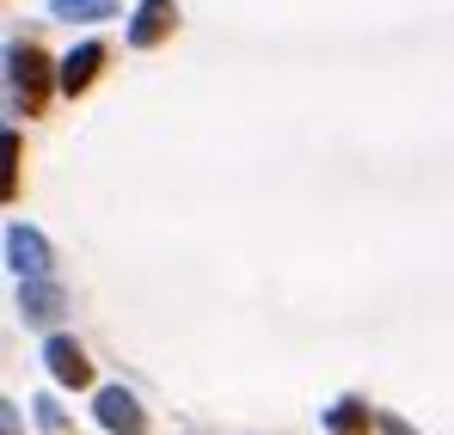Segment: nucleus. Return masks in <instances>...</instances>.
Masks as SVG:
<instances>
[{
  "label": "nucleus",
  "mask_w": 454,
  "mask_h": 435,
  "mask_svg": "<svg viewBox=\"0 0 454 435\" xmlns=\"http://www.w3.org/2000/svg\"><path fill=\"white\" fill-rule=\"evenodd\" d=\"M98 68H105V43H80V50H68V62H62V92H86L92 80H98Z\"/></svg>",
  "instance_id": "obj_7"
},
{
  "label": "nucleus",
  "mask_w": 454,
  "mask_h": 435,
  "mask_svg": "<svg viewBox=\"0 0 454 435\" xmlns=\"http://www.w3.org/2000/svg\"><path fill=\"white\" fill-rule=\"evenodd\" d=\"M43 368L56 374V386H92V362L74 338H50L43 344Z\"/></svg>",
  "instance_id": "obj_5"
},
{
  "label": "nucleus",
  "mask_w": 454,
  "mask_h": 435,
  "mask_svg": "<svg viewBox=\"0 0 454 435\" xmlns=\"http://www.w3.org/2000/svg\"><path fill=\"white\" fill-rule=\"evenodd\" d=\"M369 423H375V417H369L363 399H338V405L325 411V430L332 435H369Z\"/></svg>",
  "instance_id": "obj_8"
},
{
  "label": "nucleus",
  "mask_w": 454,
  "mask_h": 435,
  "mask_svg": "<svg viewBox=\"0 0 454 435\" xmlns=\"http://www.w3.org/2000/svg\"><path fill=\"white\" fill-rule=\"evenodd\" d=\"M19 319L25 325H56L62 319V289L50 276H19Z\"/></svg>",
  "instance_id": "obj_4"
},
{
  "label": "nucleus",
  "mask_w": 454,
  "mask_h": 435,
  "mask_svg": "<svg viewBox=\"0 0 454 435\" xmlns=\"http://www.w3.org/2000/svg\"><path fill=\"white\" fill-rule=\"evenodd\" d=\"M172 25H178V6L172 0H142L136 19H129V50H153L160 37H172Z\"/></svg>",
  "instance_id": "obj_6"
},
{
  "label": "nucleus",
  "mask_w": 454,
  "mask_h": 435,
  "mask_svg": "<svg viewBox=\"0 0 454 435\" xmlns=\"http://www.w3.org/2000/svg\"><path fill=\"white\" fill-rule=\"evenodd\" d=\"M19 197V136L6 129V203Z\"/></svg>",
  "instance_id": "obj_10"
},
{
  "label": "nucleus",
  "mask_w": 454,
  "mask_h": 435,
  "mask_svg": "<svg viewBox=\"0 0 454 435\" xmlns=\"http://www.w3.org/2000/svg\"><path fill=\"white\" fill-rule=\"evenodd\" d=\"M6 264H12V276H50L56 252H50V239H43L37 227L6 221Z\"/></svg>",
  "instance_id": "obj_3"
},
{
  "label": "nucleus",
  "mask_w": 454,
  "mask_h": 435,
  "mask_svg": "<svg viewBox=\"0 0 454 435\" xmlns=\"http://www.w3.org/2000/svg\"><path fill=\"white\" fill-rule=\"evenodd\" d=\"M92 417H98V430H111V435H148V411H142V399L123 392V386H98Z\"/></svg>",
  "instance_id": "obj_2"
},
{
  "label": "nucleus",
  "mask_w": 454,
  "mask_h": 435,
  "mask_svg": "<svg viewBox=\"0 0 454 435\" xmlns=\"http://www.w3.org/2000/svg\"><path fill=\"white\" fill-rule=\"evenodd\" d=\"M31 411H37V423H43L50 435H62V430H68V423H62V411H56V399H37Z\"/></svg>",
  "instance_id": "obj_11"
},
{
  "label": "nucleus",
  "mask_w": 454,
  "mask_h": 435,
  "mask_svg": "<svg viewBox=\"0 0 454 435\" xmlns=\"http://www.w3.org/2000/svg\"><path fill=\"white\" fill-rule=\"evenodd\" d=\"M6 80H12V98L25 105V117H37L43 111V92H50V62H43V50L37 43H12L6 50Z\"/></svg>",
  "instance_id": "obj_1"
},
{
  "label": "nucleus",
  "mask_w": 454,
  "mask_h": 435,
  "mask_svg": "<svg viewBox=\"0 0 454 435\" xmlns=\"http://www.w3.org/2000/svg\"><path fill=\"white\" fill-rule=\"evenodd\" d=\"M50 12H56V19H86V25H98V19H111V0H50Z\"/></svg>",
  "instance_id": "obj_9"
},
{
  "label": "nucleus",
  "mask_w": 454,
  "mask_h": 435,
  "mask_svg": "<svg viewBox=\"0 0 454 435\" xmlns=\"http://www.w3.org/2000/svg\"><path fill=\"white\" fill-rule=\"evenodd\" d=\"M380 430H387V435H418V430H405L399 417H380Z\"/></svg>",
  "instance_id": "obj_12"
}]
</instances>
